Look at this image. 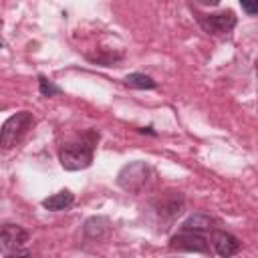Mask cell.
<instances>
[{
  "label": "cell",
  "mask_w": 258,
  "mask_h": 258,
  "mask_svg": "<svg viewBox=\"0 0 258 258\" xmlns=\"http://www.w3.org/2000/svg\"><path fill=\"white\" fill-rule=\"evenodd\" d=\"M95 141H97V135L95 133H87L81 143H69V145L60 147V151H58L60 165L64 169H69V171H79V169L89 167L93 163Z\"/></svg>",
  "instance_id": "6da1fadb"
},
{
  "label": "cell",
  "mask_w": 258,
  "mask_h": 258,
  "mask_svg": "<svg viewBox=\"0 0 258 258\" xmlns=\"http://www.w3.org/2000/svg\"><path fill=\"white\" fill-rule=\"evenodd\" d=\"M32 125H34V117L30 111H18L10 115L0 127V149L8 151L16 147Z\"/></svg>",
  "instance_id": "7a4b0ae2"
},
{
  "label": "cell",
  "mask_w": 258,
  "mask_h": 258,
  "mask_svg": "<svg viewBox=\"0 0 258 258\" xmlns=\"http://www.w3.org/2000/svg\"><path fill=\"white\" fill-rule=\"evenodd\" d=\"M28 242V232L18 224H4L0 226V254L18 256L28 254L24 244Z\"/></svg>",
  "instance_id": "3957f363"
},
{
  "label": "cell",
  "mask_w": 258,
  "mask_h": 258,
  "mask_svg": "<svg viewBox=\"0 0 258 258\" xmlns=\"http://www.w3.org/2000/svg\"><path fill=\"white\" fill-rule=\"evenodd\" d=\"M149 179V165L145 161H131L117 173V183L131 194H137Z\"/></svg>",
  "instance_id": "277c9868"
},
{
  "label": "cell",
  "mask_w": 258,
  "mask_h": 258,
  "mask_svg": "<svg viewBox=\"0 0 258 258\" xmlns=\"http://www.w3.org/2000/svg\"><path fill=\"white\" fill-rule=\"evenodd\" d=\"M196 20L200 24V28L212 36H224L228 32L234 30L236 26V16L232 10H224V12H218V14H202L198 12L196 14Z\"/></svg>",
  "instance_id": "5b68a950"
},
{
  "label": "cell",
  "mask_w": 258,
  "mask_h": 258,
  "mask_svg": "<svg viewBox=\"0 0 258 258\" xmlns=\"http://www.w3.org/2000/svg\"><path fill=\"white\" fill-rule=\"evenodd\" d=\"M169 248L171 250H179V252H210V242L208 238L198 232V230H189V228H181L171 240H169Z\"/></svg>",
  "instance_id": "8992f818"
},
{
  "label": "cell",
  "mask_w": 258,
  "mask_h": 258,
  "mask_svg": "<svg viewBox=\"0 0 258 258\" xmlns=\"http://www.w3.org/2000/svg\"><path fill=\"white\" fill-rule=\"evenodd\" d=\"M208 242L212 244L214 254L222 256V258L234 256L240 250V240L236 236H232L230 232H224V230H212V236Z\"/></svg>",
  "instance_id": "52a82bcc"
},
{
  "label": "cell",
  "mask_w": 258,
  "mask_h": 258,
  "mask_svg": "<svg viewBox=\"0 0 258 258\" xmlns=\"http://www.w3.org/2000/svg\"><path fill=\"white\" fill-rule=\"evenodd\" d=\"M83 232H85V236L89 240H97V242L105 240L109 236V232H111V222L105 216H93V218H89L85 222Z\"/></svg>",
  "instance_id": "ba28073f"
},
{
  "label": "cell",
  "mask_w": 258,
  "mask_h": 258,
  "mask_svg": "<svg viewBox=\"0 0 258 258\" xmlns=\"http://www.w3.org/2000/svg\"><path fill=\"white\" fill-rule=\"evenodd\" d=\"M157 214L165 216V218H175L177 214L183 212V198L179 196V191H171V196H163L159 202H155Z\"/></svg>",
  "instance_id": "9c48e42d"
},
{
  "label": "cell",
  "mask_w": 258,
  "mask_h": 258,
  "mask_svg": "<svg viewBox=\"0 0 258 258\" xmlns=\"http://www.w3.org/2000/svg\"><path fill=\"white\" fill-rule=\"evenodd\" d=\"M73 202H75L73 191L60 189V191H56V194L44 198V200H42V206H44L46 210H50V212H60V210H69V208L73 206Z\"/></svg>",
  "instance_id": "30bf717a"
},
{
  "label": "cell",
  "mask_w": 258,
  "mask_h": 258,
  "mask_svg": "<svg viewBox=\"0 0 258 258\" xmlns=\"http://www.w3.org/2000/svg\"><path fill=\"white\" fill-rule=\"evenodd\" d=\"M212 224H214V220H212L210 216H206V214H194V216H189L187 220H183L181 228H189V230L206 232V230H212V228H214Z\"/></svg>",
  "instance_id": "8fae6325"
},
{
  "label": "cell",
  "mask_w": 258,
  "mask_h": 258,
  "mask_svg": "<svg viewBox=\"0 0 258 258\" xmlns=\"http://www.w3.org/2000/svg\"><path fill=\"white\" fill-rule=\"evenodd\" d=\"M125 83L129 87H135V89H155L157 87V83L151 77L143 75V73H131V75H127L125 77Z\"/></svg>",
  "instance_id": "7c38bea8"
},
{
  "label": "cell",
  "mask_w": 258,
  "mask_h": 258,
  "mask_svg": "<svg viewBox=\"0 0 258 258\" xmlns=\"http://www.w3.org/2000/svg\"><path fill=\"white\" fill-rule=\"evenodd\" d=\"M38 85H40V93L42 97H54V95H60V87H56L52 81H48L46 77H38Z\"/></svg>",
  "instance_id": "4fadbf2b"
},
{
  "label": "cell",
  "mask_w": 258,
  "mask_h": 258,
  "mask_svg": "<svg viewBox=\"0 0 258 258\" xmlns=\"http://www.w3.org/2000/svg\"><path fill=\"white\" fill-rule=\"evenodd\" d=\"M240 4L246 14H250V16L258 14V0H240Z\"/></svg>",
  "instance_id": "5bb4252c"
},
{
  "label": "cell",
  "mask_w": 258,
  "mask_h": 258,
  "mask_svg": "<svg viewBox=\"0 0 258 258\" xmlns=\"http://www.w3.org/2000/svg\"><path fill=\"white\" fill-rule=\"evenodd\" d=\"M200 2H202V4H208V6H216L220 0H200Z\"/></svg>",
  "instance_id": "9a60e30c"
},
{
  "label": "cell",
  "mask_w": 258,
  "mask_h": 258,
  "mask_svg": "<svg viewBox=\"0 0 258 258\" xmlns=\"http://www.w3.org/2000/svg\"><path fill=\"white\" fill-rule=\"evenodd\" d=\"M0 48H2V42H0Z\"/></svg>",
  "instance_id": "2e32d148"
}]
</instances>
